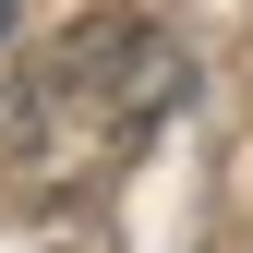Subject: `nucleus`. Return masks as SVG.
I'll return each mask as SVG.
<instances>
[{
  "label": "nucleus",
  "mask_w": 253,
  "mask_h": 253,
  "mask_svg": "<svg viewBox=\"0 0 253 253\" xmlns=\"http://www.w3.org/2000/svg\"><path fill=\"white\" fill-rule=\"evenodd\" d=\"M12 12H24V0H0V37H12Z\"/></svg>",
  "instance_id": "nucleus-1"
}]
</instances>
